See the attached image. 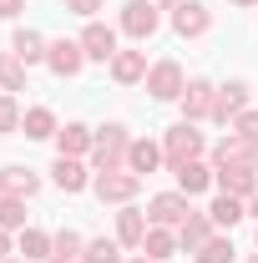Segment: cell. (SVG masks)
<instances>
[{
  "label": "cell",
  "mask_w": 258,
  "mask_h": 263,
  "mask_svg": "<svg viewBox=\"0 0 258 263\" xmlns=\"http://www.w3.org/2000/svg\"><path fill=\"white\" fill-rule=\"evenodd\" d=\"M172 31L182 35V41H202V35L213 31V10H208L202 0H182V5L172 10Z\"/></svg>",
  "instance_id": "52a82bcc"
},
{
  "label": "cell",
  "mask_w": 258,
  "mask_h": 263,
  "mask_svg": "<svg viewBox=\"0 0 258 263\" xmlns=\"http://www.w3.org/2000/svg\"><path fill=\"white\" fill-rule=\"evenodd\" d=\"M61 5L71 10V15H86V21H97V10L106 5V0H61Z\"/></svg>",
  "instance_id": "836d02e7"
},
{
  "label": "cell",
  "mask_w": 258,
  "mask_h": 263,
  "mask_svg": "<svg viewBox=\"0 0 258 263\" xmlns=\"http://www.w3.org/2000/svg\"><path fill=\"white\" fill-rule=\"evenodd\" d=\"M117 26H122L132 41H152V35H157V26H162V10L152 5V0H127Z\"/></svg>",
  "instance_id": "8992f818"
},
{
  "label": "cell",
  "mask_w": 258,
  "mask_h": 263,
  "mask_svg": "<svg viewBox=\"0 0 258 263\" xmlns=\"http://www.w3.org/2000/svg\"><path fill=\"white\" fill-rule=\"evenodd\" d=\"M91 142H97V132L81 127V122H66L56 132V157H91Z\"/></svg>",
  "instance_id": "2e32d148"
},
{
  "label": "cell",
  "mask_w": 258,
  "mask_h": 263,
  "mask_svg": "<svg viewBox=\"0 0 258 263\" xmlns=\"http://www.w3.org/2000/svg\"><path fill=\"white\" fill-rule=\"evenodd\" d=\"M46 66L61 76V81H71V76H81V66H86V51H81V41H51L46 46Z\"/></svg>",
  "instance_id": "9c48e42d"
},
{
  "label": "cell",
  "mask_w": 258,
  "mask_h": 263,
  "mask_svg": "<svg viewBox=\"0 0 258 263\" xmlns=\"http://www.w3.org/2000/svg\"><path fill=\"white\" fill-rule=\"evenodd\" d=\"M188 218H193L188 193H157L152 202H147V223H152V228H172V233H177Z\"/></svg>",
  "instance_id": "3957f363"
},
{
  "label": "cell",
  "mask_w": 258,
  "mask_h": 263,
  "mask_svg": "<svg viewBox=\"0 0 258 263\" xmlns=\"http://www.w3.org/2000/svg\"><path fill=\"white\" fill-rule=\"evenodd\" d=\"M248 263H258V253H248Z\"/></svg>",
  "instance_id": "60d3db41"
},
{
  "label": "cell",
  "mask_w": 258,
  "mask_h": 263,
  "mask_svg": "<svg viewBox=\"0 0 258 263\" xmlns=\"http://www.w3.org/2000/svg\"><path fill=\"white\" fill-rule=\"evenodd\" d=\"M147 51H117L112 56V81L117 86H137V81H147Z\"/></svg>",
  "instance_id": "e0dca14e"
},
{
  "label": "cell",
  "mask_w": 258,
  "mask_h": 263,
  "mask_svg": "<svg viewBox=\"0 0 258 263\" xmlns=\"http://www.w3.org/2000/svg\"><path fill=\"white\" fill-rule=\"evenodd\" d=\"M0 263H21V258H0Z\"/></svg>",
  "instance_id": "b9f144b4"
},
{
  "label": "cell",
  "mask_w": 258,
  "mask_h": 263,
  "mask_svg": "<svg viewBox=\"0 0 258 263\" xmlns=\"http://www.w3.org/2000/svg\"><path fill=\"white\" fill-rule=\"evenodd\" d=\"M21 101L10 97V91H0V137H10V132H21Z\"/></svg>",
  "instance_id": "1f68e13d"
},
{
  "label": "cell",
  "mask_w": 258,
  "mask_h": 263,
  "mask_svg": "<svg viewBox=\"0 0 258 263\" xmlns=\"http://www.w3.org/2000/svg\"><path fill=\"white\" fill-rule=\"evenodd\" d=\"M228 5H258V0H228Z\"/></svg>",
  "instance_id": "ab89813d"
},
{
  "label": "cell",
  "mask_w": 258,
  "mask_h": 263,
  "mask_svg": "<svg viewBox=\"0 0 258 263\" xmlns=\"http://www.w3.org/2000/svg\"><path fill=\"white\" fill-rule=\"evenodd\" d=\"M91 193H97L101 202L127 208L132 197L142 193V177H137V172H127V167H122V172H97V177H91Z\"/></svg>",
  "instance_id": "5b68a950"
},
{
  "label": "cell",
  "mask_w": 258,
  "mask_h": 263,
  "mask_svg": "<svg viewBox=\"0 0 258 263\" xmlns=\"http://www.w3.org/2000/svg\"><path fill=\"white\" fill-rule=\"evenodd\" d=\"M213 187L248 202V197L258 193V167H213Z\"/></svg>",
  "instance_id": "30bf717a"
},
{
  "label": "cell",
  "mask_w": 258,
  "mask_h": 263,
  "mask_svg": "<svg viewBox=\"0 0 258 263\" xmlns=\"http://www.w3.org/2000/svg\"><path fill=\"white\" fill-rule=\"evenodd\" d=\"M253 243H258V228H253Z\"/></svg>",
  "instance_id": "7bdbcfd3"
},
{
  "label": "cell",
  "mask_w": 258,
  "mask_h": 263,
  "mask_svg": "<svg viewBox=\"0 0 258 263\" xmlns=\"http://www.w3.org/2000/svg\"><path fill=\"white\" fill-rule=\"evenodd\" d=\"M0 193H5V197H26V202H31V197L41 193V177H35L31 167H5V172H0Z\"/></svg>",
  "instance_id": "7402d4cb"
},
{
  "label": "cell",
  "mask_w": 258,
  "mask_h": 263,
  "mask_svg": "<svg viewBox=\"0 0 258 263\" xmlns=\"http://www.w3.org/2000/svg\"><path fill=\"white\" fill-rule=\"evenodd\" d=\"M147 228H152V223H147V213H142V208H122V213H117V243H122V248H142V238H147Z\"/></svg>",
  "instance_id": "d6986e66"
},
{
  "label": "cell",
  "mask_w": 258,
  "mask_h": 263,
  "mask_svg": "<svg viewBox=\"0 0 258 263\" xmlns=\"http://www.w3.org/2000/svg\"><path fill=\"white\" fill-rule=\"evenodd\" d=\"M233 132H238L243 142H258V111H238V117H233Z\"/></svg>",
  "instance_id": "d6a6232c"
},
{
  "label": "cell",
  "mask_w": 258,
  "mask_h": 263,
  "mask_svg": "<svg viewBox=\"0 0 258 263\" xmlns=\"http://www.w3.org/2000/svg\"><path fill=\"white\" fill-rule=\"evenodd\" d=\"M76 41H81L86 61L112 66V56H117V26H106V21H86V31L76 35Z\"/></svg>",
  "instance_id": "ba28073f"
},
{
  "label": "cell",
  "mask_w": 258,
  "mask_h": 263,
  "mask_svg": "<svg viewBox=\"0 0 258 263\" xmlns=\"http://www.w3.org/2000/svg\"><path fill=\"white\" fill-rule=\"evenodd\" d=\"M248 218H258V193H253V197H248Z\"/></svg>",
  "instance_id": "74e56055"
},
{
  "label": "cell",
  "mask_w": 258,
  "mask_h": 263,
  "mask_svg": "<svg viewBox=\"0 0 258 263\" xmlns=\"http://www.w3.org/2000/svg\"><path fill=\"white\" fill-rule=\"evenodd\" d=\"M182 91H188L182 66L172 61V56H167V61H152V71H147V97L152 101H177Z\"/></svg>",
  "instance_id": "277c9868"
},
{
  "label": "cell",
  "mask_w": 258,
  "mask_h": 263,
  "mask_svg": "<svg viewBox=\"0 0 258 263\" xmlns=\"http://www.w3.org/2000/svg\"><path fill=\"white\" fill-rule=\"evenodd\" d=\"M213 233H218V228H213V218H208V208H202V213L193 208V218H188V223L177 228V248H182V253H197V248H202V243H208Z\"/></svg>",
  "instance_id": "ffe728a7"
},
{
  "label": "cell",
  "mask_w": 258,
  "mask_h": 263,
  "mask_svg": "<svg viewBox=\"0 0 258 263\" xmlns=\"http://www.w3.org/2000/svg\"><path fill=\"white\" fill-rule=\"evenodd\" d=\"M202 152H208V142H202V132L193 122H177V127L162 132V157H167V167H182V162H193V157H202Z\"/></svg>",
  "instance_id": "7a4b0ae2"
},
{
  "label": "cell",
  "mask_w": 258,
  "mask_h": 263,
  "mask_svg": "<svg viewBox=\"0 0 258 263\" xmlns=\"http://www.w3.org/2000/svg\"><path fill=\"white\" fill-rule=\"evenodd\" d=\"M127 147H132V132L122 127V122L97 127V142H91V172H122V167H127Z\"/></svg>",
  "instance_id": "6da1fadb"
},
{
  "label": "cell",
  "mask_w": 258,
  "mask_h": 263,
  "mask_svg": "<svg viewBox=\"0 0 258 263\" xmlns=\"http://www.w3.org/2000/svg\"><path fill=\"white\" fill-rule=\"evenodd\" d=\"M51 182H56L61 193H86V187H91V172H86L81 157H56V162H51Z\"/></svg>",
  "instance_id": "9a60e30c"
},
{
  "label": "cell",
  "mask_w": 258,
  "mask_h": 263,
  "mask_svg": "<svg viewBox=\"0 0 258 263\" xmlns=\"http://www.w3.org/2000/svg\"><path fill=\"white\" fill-rule=\"evenodd\" d=\"M172 172H177V193H188V197H197V193H208V187H213V167L202 162V157L172 167Z\"/></svg>",
  "instance_id": "44dd1931"
},
{
  "label": "cell",
  "mask_w": 258,
  "mask_h": 263,
  "mask_svg": "<svg viewBox=\"0 0 258 263\" xmlns=\"http://www.w3.org/2000/svg\"><path fill=\"white\" fill-rule=\"evenodd\" d=\"M81 263H127V258H122V243L117 238H91Z\"/></svg>",
  "instance_id": "4dcf8cb0"
},
{
  "label": "cell",
  "mask_w": 258,
  "mask_h": 263,
  "mask_svg": "<svg viewBox=\"0 0 258 263\" xmlns=\"http://www.w3.org/2000/svg\"><path fill=\"white\" fill-rule=\"evenodd\" d=\"M0 258H10V233L0 228Z\"/></svg>",
  "instance_id": "d590c367"
},
{
  "label": "cell",
  "mask_w": 258,
  "mask_h": 263,
  "mask_svg": "<svg viewBox=\"0 0 258 263\" xmlns=\"http://www.w3.org/2000/svg\"><path fill=\"white\" fill-rule=\"evenodd\" d=\"M157 167H167V157H162V142H152V137H132V147H127V172H137V177H152Z\"/></svg>",
  "instance_id": "7c38bea8"
},
{
  "label": "cell",
  "mask_w": 258,
  "mask_h": 263,
  "mask_svg": "<svg viewBox=\"0 0 258 263\" xmlns=\"http://www.w3.org/2000/svg\"><path fill=\"white\" fill-rule=\"evenodd\" d=\"M0 91H26V61L15 51H0Z\"/></svg>",
  "instance_id": "4316f807"
},
{
  "label": "cell",
  "mask_w": 258,
  "mask_h": 263,
  "mask_svg": "<svg viewBox=\"0 0 258 263\" xmlns=\"http://www.w3.org/2000/svg\"><path fill=\"white\" fill-rule=\"evenodd\" d=\"M142 253H147V258H172V253H177V233L172 228H147V238H142Z\"/></svg>",
  "instance_id": "83f0119b"
},
{
  "label": "cell",
  "mask_w": 258,
  "mask_h": 263,
  "mask_svg": "<svg viewBox=\"0 0 258 263\" xmlns=\"http://www.w3.org/2000/svg\"><path fill=\"white\" fill-rule=\"evenodd\" d=\"M213 167H258V152H253V142H243L238 132H228L223 142L213 147Z\"/></svg>",
  "instance_id": "5bb4252c"
},
{
  "label": "cell",
  "mask_w": 258,
  "mask_h": 263,
  "mask_svg": "<svg viewBox=\"0 0 258 263\" xmlns=\"http://www.w3.org/2000/svg\"><path fill=\"white\" fill-rule=\"evenodd\" d=\"M21 10H26V0H0V21H15Z\"/></svg>",
  "instance_id": "e575fe53"
},
{
  "label": "cell",
  "mask_w": 258,
  "mask_h": 263,
  "mask_svg": "<svg viewBox=\"0 0 258 263\" xmlns=\"http://www.w3.org/2000/svg\"><path fill=\"white\" fill-rule=\"evenodd\" d=\"M193 258H197V263H233V238H228V233H213Z\"/></svg>",
  "instance_id": "f1b7e54d"
},
{
  "label": "cell",
  "mask_w": 258,
  "mask_h": 263,
  "mask_svg": "<svg viewBox=\"0 0 258 263\" xmlns=\"http://www.w3.org/2000/svg\"><path fill=\"white\" fill-rule=\"evenodd\" d=\"M152 5H157V10H177L182 0H152Z\"/></svg>",
  "instance_id": "8d00e7d4"
},
{
  "label": "cell",
  "mask_w": 258,
  "mask_h": 263,
  "mask_svg": "<svg viewBox=\"0 0 258 263\" xmlns=\"http://www.w3.org/2000/svg\"><path fill=\"white\" fill-rule=\"evenodd\" d=\"M51 238L56 233H41V228H21V243H15V253L26 263H46L51 258Z\"/></svg>",
  "instance_id": "484cf974"
},
{
  "label": "cell",
  "mask_w": 258,
  "mask_h": 263,
  "mask_svg": "<svg viewBox=\"0 0 258 263\" xmlns=\"http://www.w3.org/2000/svg\"><path fill=\"white\" fill-rule=\"evenodd\" d=\"M208 218H213V228H218V233H228V228H238V223L248 218V202H243V197L218 193L213 202H208Z\"/></svg>",
  "instance_id": "ac0fdd59"
},
{
  "label": "cell",
  "mask_w": 258,
  "mask_h": 263,
  "mask_svg": "<svg viewBox=\"0 0 258 263\" xmlns=\"http://www.w3.org/2000/svg\"><path fill=\"white\" fill-rule=\"evenodd\" d=\"M248 97H253L248 81H228V86H218V97H213V122H233L238 111H248Z\"/></svg>",
  "instance_id": "4fadbf2b"
},
{
  "label": "cell",
  "mask_w": 258,
  "mask_h": 263,
  "mask_svg": "<svg viewBox=\"0 0 258 263\" xmlns=\"http://www.w3.org/2000/svg\"><path fill=\"white\" fill-rule=\"evenodd\" d=\"M81 258H86V238H81L76 228H61L56 238H51V258L46 263H81Z\"/></svg>",
  "instance_id": "603a6c76"
},
{
  "label": "cell",
  "mask_w": 258,
  "mask_h": 263,
  "mask_svg": "<svg viewBox=\"0 0 258 263\" xmlns=\"http://www.w3.org/2000/svg\"><path fill=\"white\" fill-rule=\"evenodd\" d=\"M127 263H157V258H147V253H142V258H127Z\"/></svg>",
  "instance_id": "f35d334b"
},
{
  "label": "cell",
  "mask_w": 258,
  "mask_h": 263,
  "mask_svg": "<svg viewBox=\"0 0 258 263\" xmlns=\"http://www.w3.org/2000/svg\"><path fill=\"white\" fill-rule=\"evenodd\" d=\"M21 132L31 137V142H46V137H56V111L51 106H26V117H21Z\"/></svg>",
  "instance_id": "d4e9b609"
},
{
  "label": "cell",
  "mask_w": 258,
  "mask_h": 263,
  "mask_svg": "<svg viewBox=\"0 0 258 263\" xmlns=\"http://www.w3.org/2000/svg\"><path fill=\"white\" fill-rule=\"evenodd\" d=\"M46 46H51V41H46V35H41V31H31V26H21V31L10 35V51H15V56H21V61H26V66L46 61Z\"/></svg>",
  "instance_id": "cb8c5ba5"
},
{
  "label": "cell",
  "mask_w": 258,
  "mask_h": 263,
  "mask_svg": "<svg viewBox=\"0 0 258 263\" xmlns=\"http://www.w3.org/2000/svg\"><path fill=\"white\" fill-rule=\"evenodd\" d=\"M213 97H218V86H213V81H202V76H193V81H188V91L177 97L182 122H202V117H213Z\"/></svg>",
  "instance_id": "8fae6325"
},
{
  "label": "cell",
  "mask_w": 258,
  "mask_h": 263,
  "mask_svg": "<svg viewBox=\"0 0 258 263\" xmlns=\"http://www.w3.org/2000/svg\"><path fill=\"white\" fill-rule=\"evenodd\" d=\"M0 228H5V233L31 228V223H26V197H5V193H0Z\"/></svg>",
  "instance_id": "f546056e"
}]
</instances>
